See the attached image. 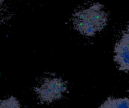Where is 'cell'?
<instances>
[{"label":"cell","instance_id":"obj_1","mask_svg":"<svg viewBox=\"0 0 129 108\" xmlns=\"http://www.w3.org/2000/svg\"><path fill=\"white\" fill-rule=\"evenodd\" d=\"M107 18L103 5L95 3L85 9L76 11L73 20L74 27L79 32L85 36H94L106 26Z\"/></svg>","mask_w":129,"mask_h":108},{"label":"cell","instance_id":"obj_2","mask_svg":"<svg viewBox=\"0 0 129 108\" xmlns=\"http://www.w3.org/2000/svg\"><path fill=\"white\" fill-rule=\"evenodd\" d=\"M67 89V83L60 78H46L42 84L36 88L40 101L51 103L62 98Z\"/></svg>","mask_w":129,"mask_h":108},{"label":"cell","instance_id":"obj_3","mask_svg":"<svg viewBox=\"0 0 129 108\" xmlns=\"http://www.w3.org/2000/svg\"><path fill=\"white\" fill-rule=\"evenodd\" d=\"M114 61L119 65L120 71H129V41L124 38H121L114 47Z\"/></svg>","mask_w":129,"mask_h":108},{"label":"cell","instance_id":"obj_4","mask_svg":"<svg viewBox=\"0 0 129 108\" xmlns=\"http://www.w3.org/2000/svg\"><path fill=\"white\" fill-rule=\"evenodd\" d=\"M99 108H129V98L110 97Z\"/></svg>","mask_w":129,"mask_h":108},{"label":"cell","instance_id":"obj_5","mask_svg":"<svg viewBox=\"0 0 129 108\" xmlns=\"http://www.w3.org/2000/svg\"><path fill=\"white\" fill-rule=\"evenodd\" d=\"M0 108H20L19 101L14 97L0 101Z\"/></svg>","mask_w":129,"mask_h":108},{"label":"cell","instance_id":"obj_6","mask_svg":"<svg viewBox=\"0 0 129 108\" xmlns=\"http://www.w3.org/2000/svg\"><path fill=\"white\" fill-rule=\"evenodd\" d=\"M122 37L124 38H125L126 40H128L129 41V33L128 32H124L123 33V35H122Z\"/></svg>","mask_w":129,"mask_h":108},{"label":"cell","instance_id":"obj_7","mask_svg":"<svg viewBox=\"0 0 129 108\" xmlns=\"http://www.w3.org/2000/svg\"><path fill=\"white\" fill-rule=\"evenodd\" d=\"M3 2H4V0H0V5H1Z\"/></svg>","mask_w":129,"mask_h":108},{"label":"cell","instance_id":"obj_8","mask_svg":"<svg viewBox=\"0 0 129 108\" xmlns=\"http://www.w3.org/2000/svg\"><path fill=\"white\" fill-rule=\"evenodd\" d=\"M127 32H128L129 33V24H128V30H127Z\"/></svg>","mask_w":129,"mask_h":108}]
</instances>
